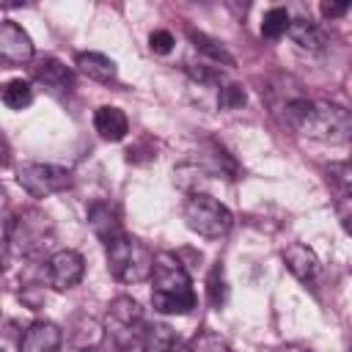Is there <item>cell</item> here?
Here are the masks:
<instances>
[{"instance_id":"obj_1","label":"cell","mask_w":352,"mask_h":352,"mask_svg":"<svg viewBox=\"0 0 352 352\" xmlns=\"http://www.w3.org/2000/svg\"><path fill=\"white\" fill-rule=\"evenodd\" d=\"M148 278L154 280L151 302L160 314H190L195 308L192 280L173 253L154 256V267Z\"/></svg>"},{"instance_id":"obj_2","label":"cell","mask_w":352,"mask_h":352,"mask_svg":"<svg viewBox=\"0 0 352 352\" xmlns=\"http://www.w3.org/2000/svg\"><path fill=\"white\" fill-rule=\"evenodd\" d=\"M154 253L129 234H118L107 242V270L121 283H140L151 275Z\"/></svg>"},{"instance_id":"obj_3","label":"cell","mask_w":352,"mask_h":352,"mask_svg":"<svg viewBox=\"0 0 352 352\" xmlns=\"http://www.w3.org/2000/svg\"><path fill=\"white\" fill-rule=\"evenodd\" d=\"M184 223L198 236L217 239V236L228 234L234 217H231L228 206H223L217 198H212L206 192H192L184 204Z\"/></svg>"},{"instance_id":"obj_4","label":"cell","mask_w":352,"mask_h":352,"mask_svg":"<svg viewBox=\"0 0 352 352\" xmlns=\"http://www.w3.org/2000/svg\"><path fill=\"white\" fill-rule=\"evenodd\" d=\"M55 242V228L50 223V217L38 209H22L11 226V248L19 256L36 258L44 250H50V245Z\"/></svg>"},{"instance_id":"obj_5","label":"cell","mask_w":352,"mask_h":352,"mask_svg":"<svg viewBox=\"0 0 352 352\" xmlns=\"http://www.w3.org/2000/svg\"><path fill=\"white\" fill-rule=\"evenodd\" d=\"M300 132H305L311 138H319V140H327V143H346L349 132H352V118L341 104L314 102V107H311Z\"/></svg>"},{"instance_id":"obj_6","label":"cell","mask_w":352,"mask_h":352,"mask_svg":"<svg viewBox=\"0 0 352 352\" xmlns=\"http://www.w3.org/2000/svg\"><path fill=\"white\" fill-rule=\"evenodd\" d=\"M19 187L33 198H47L52 192H63L72 187V170L50 162H22L16 170Z\"/></svg>"},{"instance_id":"obj_7","label":"cell","mask_w":352,"mask_h":352,"mask_svg":"<svg viewBox=\"0 0 352 352\" xmlns=\"http://www.w3.org/2000/svg\"><path fill=\"white\" fill-rule=\"evenodd\" d=\"M33 60V41L16 22H0V63L25 66Z\"/></svg>"},{"instance_id":"obj_8","label":"cell","mask_w":352,"mask_h":352,"mask_svg":"<svg viewBox=\"0 0 352 352\" xmlns=\"http://www.w3.org/2000/svg\"><path fill=\"white\" fill-rule=\"evenodd\" d=\"M283 261H286L289 272H292L300 283H305V286H316V283H319L322 264H319L316 253H314L308 245H302V242H292V245L283 250Z\"/></svg>"},{"instance_id":"obj_9","label":"cell","mask_w":352,"mask_h":352,"mask_svg":"<svg viewBox=\"0 0 352 352\" xmlns=\"http://www.w3.org/2000/svg\"><path fill=\"white\" fill-rule=\"evenodd\" d=\"M82 272H85V261L77 250H58L50 258V283L60 292L77 286L82 280Z\"/></svg>"},{"instance_id":"obj_10","label":"cell","mask_w":352,"mask_h":352,"mask_svg":"<svg viewBox=\"0 0 352 352\" xmlns=\"http://www.w3.org/2000/svg\"><path fill=\"white\" fill-rule=\"evenodd\" d=\"M63 341V333L52 322H33L25 330V338L19 344V352H58Z\"/></svg>"},{"instance_id":"obj_11","label":"cell","mask_w":352,"mask_h":352,"mask_svg":"<svg viewBox=\"0 0 352 352\" xmlns=\"http://www.w3.org/2000/svg\"><path fill=\"white\" fill-rule=\"evenodd\" d=\"M104 338V330L99 324V319L88 316V314H74L72 322H69V344L80 352H88V349H96Z\"/></svg>"},{"instance_id":"obj_12","label":"cell","mask_w":352,"mask_h":352,"mask_svg":"<svg viewBox=\"0 0 352 352\" xmlns=\"http://www.w3.org/2000/svg\"><path fill=\"white\" fill-rule=\"evenodd\" d=\"M33 77L38 82H44L50 91H72L74 88V72L52 55L41 58L38 66H33Z\"/></svg>"},{"instance_id":"obj_13","label":"cell","mask_w":352,"mask_h":352,"mask_svg":"<svg viewBox=\"0 0 352 352\" xmlns=\"http://www.w3.org/2000/svg\"><path fill=\"white\" fill-rule=\"evenodd\" d=\"M88 226L94 228V234L107 245L113 236L121 234V220H118V212L113 204L107 201H94L88 206Z\"/></svg>"},{"instance_id":"obj_14","label":"cell","mask_w":352,"mask_h":352,"mask_svg":"<svg viewBox=\"0 0 352 352\" xmlns=\"http://www.w3.org/2000/svg\"><path fill=\"white\" fill-rule=\"evenodd\" d=\"M94 129L99 132V138L116 143V140H124L126 132H129V121L124 116L121 107H113V104H104L94 113Z\"/></svg>"},{"instance_id":"obj_15","label":"cell","mask_w":352,"mask_h":352,"mask_svg":"<svg viewBox=\"0 0 352 352\" xmlns=\"http://www.w3.org/2000/svg\"><path fill=\"white\" fill-rule=\"evenodd\" d=\"M77 69L96 80V82H116V74H118V66L113 58L102 55V52H80L77 55Z\"/></svg>"},{"instance_id":"obj_16","label":"cell","mask_w":352,"mask_h":352,"mask_svg":"<svg viewBox=\"0 0 352 352\" xmlns=\"http://www.w3.org/2000/svg\"><path fill=\"white\" fill-rule=\"evenodd\" d=\"M286 33L292 36V41H294L297 47H302V50H308V52H322V47H324V33H322V28H319L316 22H311V19H292Z\"/></svg>"},{"instance_id":"obj_17","label":"cell","mask_w":352,"mask_h":352,"mask_svg":"<svg viewBox=\"0 0 352 352\" xmlns=\"http://www.w3.org/2000/svg\"><path fill=\"white\" fill-rule=\"evenodd\" d=\"M187 36H190V41L195 44V50L198 52H204L212 63H223V66H234V55L217 41V38H212V36H206V33H201V30H195V28H190L187 30Z\"/></svg>"},{"instance_id":"obj_18","label":"cell","mask_w":352,"mask_h":352,"mask_svg":"<svg viewBox=\"0 0 352 352\" xmlns=\"http://www.w3.org/2000/svg\"><path fill=\"white\" fill-rule=\"evenodd\" d=\"M140 316H143V311H140V305H138L132 297H116V300L110 302V322H113L116 327L126 330V333L135 330V324L140 322Z\"/></svg>"},{"instance_id":"obj_19","label":"cell","mask_w":352,"mask_h":352,"mask_svg":"<svg viewBox=\"0 0 352 352\" xmlns=\"http://www.w3.org/2000/svg\"><path fill=\"white\" fill-rule=\"evenodd\" d=\"M140 341L143 352H176V333L168 324H148Z\"/></svg>"},{"instance_id":"obj_20","label":"cell","mask_w":352,"mask_h":352,"mask_svg":"<svg viewBox=\"0 0 352 352\" xmlns=\"http://www.w3.org/2000/svg\"><path fill=\"white\" fill-rule=\"evenodd\" d=\"M0 102L11 110H22L33 102V88L25 80H8L0 85Z\"/></svg>"},{"instance_id":"obj_21","label":"cell","mask_w":352,"mask_h":352,"mask_svg":"<svg viewBox=\"0 0 352 352\" xmlns=\"http://www.w3.org/2000/svg\"><path fill=\"white\" fill-rule=\"evenodd\" d=\"M289 22H292L289 11H286L283 6H275V8H270V11L264 14V19H261V36H264V38H280V36L289 30Z\"/></svg>"},{"instance_id":"obj_22","label":"cell","mask_w":352,"mask_h":352,"mask_svg":"<svg viewBox=\"0 0 352 352\" xmlns=\"http://www.w3.org/2000/svg\"><path fill=\"white\" fill-rule=\"evenodd\" d=\"M187 352H231V346H228V341L223 336H217L212 330H204V333L190 338Z\"/></svg>"},{"instance_id":"obj_23","label":"cell","mask_w":352,"mask_h":352,"mask_svg":"<svg viewBox=\"0 0 352 352\" xmlns=\"http://www.w3.org/2000/svg\"><path fill=\"white\" fill-rule=\"evenodd\" d=\"M206 294H209V302H212L214 308L226 305V300H228V286H226V278H223V270H220V267H214V270L209 272Z\"/></svg>"},{"instance_id":"obj_24","label":"cell","mask_w":352,"mask_h":352,"mask_svg":"<svg viewBox=\"0 0 352 352\" xmlns=\"http://www.w3.org/2000/svg\"><path fill=\"white\" fill-rule=\"evenodd\" d=\"M330 184L338 190V195H349V187H352V170H349V162L330 165Z\"/></svg>"},{"instance_id":"obj_25","label":"cell","mask_w":352,"mask_h":352,"mask_svg":"<svg viewBox=\"0 0 352 352\" xmlns=\"http://www.w3.org/2000/svg\"><path fill=\"white\" fill-rule=\"evenodd\" d=\"M245 99H248V96H245V88L236 85V82L220 88V107H226V110H236V107H242Z\"/></svg>"},{"instance_id":"obj_26","label":"cell","mask_w":352,"mask_h":352,"mask_svg":"<svg viewBox=\"0 0 352 352\" xmlns=\"http://www.w3.org/2000/svg\"><path fill=\"white\" fill-rule=\"evenodd\" d=\"M148 44H151V50H154L157 55H168L176 41H173L170 30H154V33L148 36Z\"/></svg>"},{"instance_id":"obj_27","label":"cell","mask_w":352,"mask_h":352,"mask_svg":"<svg viewBox=\"0 0 352 352\" xmlns=\"http://www.w3.org/2000/svg\"><path fill=\"white\" fill-rule=\"evenodd\" d=\"M349 11V3H322V14L327 19H336V16H344Z\"/></svg>"},{"instance_id":"obj_28","label":"cell","mask_w":352,"mask_h":352,"mask_svg":"<svg viewBox=\"0 0 352 352\" xmlns=\"http://www.w3.org/2000/svg\"><path fill=\"white\" fill-rule=\"evenodd\" d=\"M8 162H11V146H8V138H6L3 129H0V168L8 165Z\"/></svg>"},{"instance_id":"obj_29","label":"cell","mask_w":352,"mask_h":352,"mask_svg":"<svg viewBox=\"0 0 352 352\" xmlns=\"http://www.w3.org/2000/svg\"><path fill=\"white\" fill-rule=\"evenodd\" d=\"M278 352H311V349H305L302 344H286V346H280Z\"/></svg>"}]
</instances>
